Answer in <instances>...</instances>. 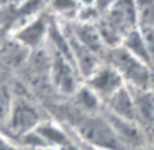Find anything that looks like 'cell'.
I'll use <instances>...</instances> for the list:
<instances>
[{
	"instance_id": "2",
	"label": "cell",
	"mask_w": 154,
	"mask_h": 150,
	"mask_svg": "<svg viewBox=\"0 0 154 150\" xmlns=\"http://www.w3.org/2000/svg\"><path fill=\"white\" fill-rule=\"evenodd\" d=\"M75 130L81 140L92 150H125L105 114H84Z\"/></svg>"
},
{
	"instance_id": "3",
	"label": "cell",
	"mask_w": 154,
	"mask_h": 150,
	"mask_svg": "<svg viewBox=\"0 0 154 150\" xmlns=\"http://www.w3.org/2000/svg\"><path fill=\"white\" fill-rule=\"evenodd\" d=\"M45 120L42 118L39 108L32 101H29L25 97H14V102L10 116L5 126V131L9 139H22L27 133L33 131L40 123ZM2 130V131H3Z\"/></svg>"
},
{
	"instance_id": "8",
	"label": "cell",
	"mask_w": 154,
	"mask_h": 150,
	"mask_svg": "<svg viewBox=\"0 0 154 150\" xmlns=\"http://www.w3.org/2000/svg\"><path fill=\"white\" fill-rule=\"evenodd\" d=\"M135 104V123L146 136L154 139V89H131Z\"/></svg>"
},
{
	"instance_id": "10",
	"label": "cell",
	"mask_w": 154,
	"mask_h": 150,
	"mask_svg": "<svg viewBox=\"0 0 154 150\" xmlns=\"http://www.w3.org/2000/svg\"><path fill=\"white\" fill-rule=\"evenodd\" d=\"M121 46L124 49H127L131 55H134L135 58H138L140 61L146 62L147 65H150L151 68L154 69L153 61H151V56H150V51L147 48V43H146V39L141 33L140 27L133 30L130 35H127L124 38V41L121 43Z\"/></svg>"
},
{
	"instance_id": "13",
	"label": "cell",
	"mask_w": 154,
	"mask_h": 150,
	"mask_svg": "<svg viewBox=\"0 0 154 150\" xmlns=\"http://www.w3.org/2000/svg\"><path fill=\"white\" fill-rule=\"evenodd\" d=\"M0 150H17V146L0 131Z\"/></svg>"
},
{
	"instance_id": "7",
	"label": "cell",
	"mask_w": 154,
	"mask_h": 150,
	"mask_svg": "<svg viewBox=\"0 0 154 150\" xmlns=\"http://www.w3.org/2000/svg\"><path fill=\"white\" fill-rule=\"evenodd\" d=\"M105 117L111 124V127L114 130L115 136L118 137L120 143L124 146V149H143L147 143L148 137L143 131L140 126L134 121H128L122 118H117L114 116H109L104 111Z\"/></svg>"
},
{
	"instance_id": "6",
	"label": "cell",
	"mask_w": 154,
	"mask_h": 150,
	"mask_svg": "<svg viewBox=\"0 0 154 150\" xmlns=\"http://www.w3.org/2000/svg\"><path fill=\"white\" fill-rule=\"evenodd\" d=\"M84 84L104 104L114 94H117L121 88L125 87V84L122 81V78L120 77V74L108 62H104L94 74L91 77H88L87 80L84 81Z\"/></svg>"
},
{
	"instance_id": "12",
	"label": "cell",
	"mask_w": 154,
	"mask_h": 150,
	"mask_svg": "<svg viewBox=\"0 0 154 150\" xmlns=\"http://www.w3.org/2000/svg\"><path fill=\"white\" fill-rule=\"evenodd\" d=\"M14 94L12 84L6 80L5 75L0 74V131L5 129L10 111L14 102Z\"/></svg>"
},
{
	"instance_id": "4",
	"label": "cell",
	"mask_w": 154,
	"mask_h": 150,
	"mask_svg": "<svg viewBox=\"0 0 154 150\" xmlns=\"http://www.w3.org/2000/svg\"><path fill=\"white\" fill-rule=\"evenodd\" d=\"M49 78L55 88L65 95H75L84 84L74 62L54 49L49 52Z\"/></svg>"
},
{
	"instance_id": "1",
	"label": "cell",
	"mask_w": 154,
	"mask_h": 150,
	"mask_svg": "<svg viewBox=\"0 0 154 150\" xmlns=\"http://www.w3.org/2000/svg\"><path fill=\"white\" fill-rule=\"evenodd\" d=\"M107 61L120 74L130 89H154L153 68L140 61L122 46L108 51Z\"/></svg>"
},
{
	"instance_id": "9",
	"label": "cell",
	"mask_w": 154,
	"mask_h": 150,
	"mask_svg": "<svg viewBox=\"0 0 154 150\" xmlns=\"http://www.w3.org/2000/svg\"><path fill=\"white\" fill-rule=\"evenodd\" d=\"M104 111L117 118L135 123V104L133 91L128 87L121 88L117 94H114L104 104Z\"/></svg>"
},
{
	"instance_id": "5",
	"label": "cell",
	"mask_w": 154,
	"mask_h": 150,
	"mask_svg": "<svg viewBox=\"0 0 154 150\" xmlns=\"http://www.w3.org/2000/svg\"><path fill=\"white\" fill-rule=\"evenodd\" d=\"M49 30H51L49 20L42 14H36L14 29L13 41H16L27 51L32 49L35 51L42 48L48 42Z\"/></svg>"
},
{
	"instance_id": "11",
	"label": "cell",
	"mask_w": 154,
	"mask_h": 150,
	"mask_svg": "<svg viewBox=\"0 0 154 150\" xmlns=\"http://www.w3.org/2000/svg\"><path fill=\"white\" fill-rule=\"evenodd\" d=\"M74 98L76 104H78V107L82 110V113L88 114V116L100 114L101 110L104 108V102L101 101L85 84H82V87L75 92Z\"/></svg>"
}]
</instances>
